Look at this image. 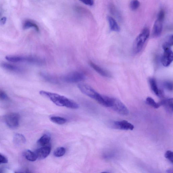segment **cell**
I'll return each mask as SVG.
<instances>
[{"label": "cell", "mask_w": 173, "mask_h": 173, "mask_svg": "<svg viewBox=\"0 0 173 173\" xmlns=\"http://www.w3.org/2000/svg\"><path fill=\"white\" fill-rule=\"evenodd\" d=\"M39 93L43 97L49 99L58 106L73 109L79 108V105L75 101L60 94L43 90L40 91Z\"/></svg>", "instance_id": "cell-1"}, {"label": "cell", "mask_w": 173, "mask_h": 173, "mask_svg": "<svg viewBox=\"0 0 173 173\" xmlns=\"http://www.w3.org/2000/svg\"><path fill=\"white\" fill-rule=\"evenodd\" d=\"M78 86V89L83 93L95 100L100 105L106 107L105 96L101 95L88 85L80 83Z\"/></svg>", "instance_id": "cell-2"}, {"label": "cell", "mask_w": 173, "mask_h": 173, "mask_svg": "<svg viewBox=\"0 0 173 173\" xmlns=\"http://www.w3.org/2000/svg\"><path fill=\"white\" fill-rule=\"evenodd\" d=\"M150 35L149 29L144 28L140 34L136 37L134 42L132 51L134 53L137 54L140 52Z\"/></svg>", "instance_id": "cell-3"}, {"label": "cell", "mask_w": 173, "mask_h": 173, "mask_svg": "<svg viewBox=\"0 0 173 173\" xmlns=\"http://www.w3.org/2000/svg\"><path fill=\"white\" fill-rule=\"evenodd\" d=\"M114 110L121 115H127L129 114V110L126 106L120 100L111 98L110 107Z\"/></svg>", "instance_id": "cell-4"}, {"label": "cell", "mask_w": 173, "mask_h": 173, "mask_svg": "<svg viewBox=\"0 0 173 173\" xmlns=\"http://www.w3.org/2000/svg\"><path fill=\"white\" fill-rule=\"evenodd\" d=\"M86 76L84 74L80 72H74L64 75L62 80L64 82L69 83L80 82L85 80Z\"/></svg>", "instance_id": "cell-5"}, {"label": "cell", "mask_w": 173, "mask_h": 173, "mask_svg": "<svg viewBox=\"0 0 173 173\" xmlns=\"http://www.w3.org/2000/svg\"><path fill=\"white\" fill-rule=\"evenodd\" d=\"M20 116L19 114L11 113H9L5 116V122L9 127L15 129L19 127Z\"/></svg>", "instance_id": "cell-6"}, {"label": "cell", "mask_w": 173, "mask_h": 173, "mask_svg": "<svg viewBox=\"0 0 173 173\" xmlns=\"http://www.w3.org/2000/svg\"><path fill=\"white\" fill-rule=\"evenodd\" d=\"M164 53L161 58V62L165 67L169 66L173 60V53L170 47H162Z\"/></svg>", "instance_id": "cell-7"}, {"label": "cell", "mask_w": 173, "mask_h": 173, "mask_svg": "<svg viewBox=\"0 0 173 173\" xmlns=\"http://www.w3.org/2000/svg\"><path fill=\"white\" fill-rule=\"evenodd\" d=\"M6 59L11 62H27L31 63L34 64L36 62V58L32 57H21L19 56H7Z\"/></svg>", "instance_id": "cell-8"}, {"label": "cell", "mask_w": 173, "mask_h": 173, "mask_svg": "<svg viewBox=\"0 0 173 173\" xmlns=\"http://www.w3.org/2000/svg\"><path fill=\"white\" fill-rule=\"evenodd\" d=\"M113 127L116 129L125 130H132L134 128L133 125L126 120L115 121Z\"/></svg>", "instance_id": "cell-9"}, {"label": "cell", "mask_w": 173, "mask_h": 173, "mask_svg": "<svg viewBox=\"0 0 173 173\" xmlns=\"http://www.w3.org/2000/svg\"><path fill=\"white\" fill-rule=\"evenodd\" d=\"M51 148L50 146L42 147L36 150L35 152L36 155L37 159H43L46 158L50 154Z\"/></svg>", "instance_id": "cell-10"}, {"label": "cell", "mask_w": 173, "mask_h": 173, "mask_svg": "<svg viewBox=\"0 0 173 173\" xmlns=\"http://www.w3.org/2000/svg\"><path fill=\"white\" fill-rule=\"evenodd\" d=\"M163 21L157 19L155 22L152 31L153 37H159L161 34L163 30Z\"/></svg>", "instance_id": "cell-11"}, {"label": "cell", "mask_w": 173, "mask_h": 173, "mask_svg": "<svg viewBox=\"0 0 173 173\" xmlns=\"http://www.w3.org/2000/svg\"><path fill=\"white\" fill-rule=\"evenodd\" d=\"M149 84L152 90L157 96L159 97H162L163 96V93L159 90L156 80L154 78H150L149 80Z\"/></svg>", "instance_id": "cell-12"}, {"label": "cell", "mask_w": 173, "mask_h": 173, "mask_svg": "<svg viewBox=\"0 0 173 173\" xmlns=\"http://www.w3.org/2000/svg\"><path fill=\"white\" fill-rule=\"evenodd\" d=\"M89 64L92 68L100 75L105 77L109 78L111 77L110 74L93 62H90Z\"/></svg>", "instance_id": "cell-13"}, {"label": "cell", "mask_w": 173, "mask_h": 173, "mask_svg": "<svg viewBox=\"0 0 173 173\" xmlns=\"http://www.w3.org/2000/svg\"><path fill=\"white\" fill-rule=\"evenodd\" d=\"M160 106L163 105L166 110L170 114L173 113V98H168L161 101L159 103Z\"/></svg>", "instance_id": "cell-14"}, {"label": "cell", "mask_w": 173, "mask_h": 173, "mask_svg": "<svg viewBox=\"0 0 173 173\" xmlns=\"http://www.w3.org/2000/svg\"><path fill=\"white\" fill-rule=\"evenodd\" d=\"M51 136L50 134L46 133L43 135L37 141V143L42 147H46L50 142Z\"/></svg>", "instance_id": "cell-15"}, {"label": "cell", "mask_w": 173, "mask_h": 173, "mask_svg": "<svg viewBox=\"0 0 173 173\" xmlns=\"http://www.w3.org/2000/svg\"><path fill=\"white\" fill-rule=\"evenodd\" d=\"M107 19L109 23L110 30L112 31L119 32L120 30V26L115 20L113 17L110 16H108Z\"/></svg>", "instance_id": "cell-16"}, {"label": "cell", "mask_w": 173, "mask_h": 173, "mask_svg": "<svg viewBox=\"0 0 173 173\" xmlns=\"http://www.w3.org/2000/svg\"><path fill=\"white\" fill-rule=\"evenodd\" d=\"M1 65L4 68L14 72H21L22 71L21 69L19 67L7 63H2Z\"/></svg>", "instance_id": "cell-17"}, {"label": "cell", "mask_w": 173, "mask_h": 173, "mask_svg": "<svg viewBox=\"0 0 173 173\" xmlns=\"http://www.w3.org/2000/svg\"><path fill=\"white\" fill-rule=\"evenodd\" d=\"M26 140L25 137L22 134H16L13 138V142L15 144L18 145H21L25 143Z\"/></svg>", "instance_id": "cell-18"}, {"label": "cell", "mask_w": 173, "mask_h": 173, "mask_svg": "<svg viewBox=\"0 0 173 173\" xmlns=\"http://www.w3.org/2000/svg\"><path fill=\"white\" fill-rule=\"evenodd\" d=\"M24 155L27 160L30 161H35L37 159L35 152L31 151L30 150H26V151H25Z\"/></svg>", "instance_id": "cell-19"}, {"label": "cell", "mask_w": 173, "mask_h": 173, "mask_svg": "<svg viewBox=\"0 0 173 173\" xmlns=\"http://www.w3.org/2000/svg\"><path fill=\"white\" fill-rule=\"evenodd\" d=\"M50 120L52 122L60 125L64 124L67 122L65 118L59 116L51 117Z\"/></svg>", "instance_id": "cell-20"}, {"label": "cell", "mask_w": 173, "mask_h": 173, "mask_svg": "<svg viewBox=\"0 0 173 173\" xmlns=\"http://www.w3.org/2000/svg\"><path fill=\"white\" fill-rule=\"evenodd\" d=\"M66 153V150L64 147H60L57 148L53 152V155L56 157L63 156Z\"/></svg>", "instance_id": "cell-21"}, {"label": "cell", "mask_w": 173, "mask_h": 173, "mask_svg": "<svg viewBox=\"0 0 173 173\" xmlns=\"http://www.w3.org/2000/svg\"><path fill=\"white\" fill-rule=\"evenodd\" d=\"M34 28L36 31L39 32V29L36 24L34 22L29 21H27L25 22L23 26V28L24 29H28L29 28Z\"/></svg>", "instance_id": "cell-22"}, {"label": "cell", "mask_w": 173, "mask_h": 173, "mask_svg": "<svg viewBox=\"0 0 173 173\" xmlns=\"http://www.w3.org/2000/svg\"><path fill=\"white\" fill-rule=\"evenodd\" d=\"M41 75L42 77L47 81L53 83H56L58 82L57 80L55 78L52 76L48 75V74L42 73Z\"/></svg>", "instance_id": "cell-23"}, {"label": "cell", "mask_w": 173, "mask_h": 173, "mask_svg": "<svg viewBox=\"0 0 173 173\" xmlns=\"http://www.w3.org/2000/svg\"><path fill=\"white\" fill-rule=\"evenodd\" d=\"M146 102L147 104L155 109H158L160 106L159 103H156L153 99L150 97L146 99Z\"/></svg>", "instance_id": "cell-24"}, {"label": "cell", "mask_w": 173, "mask_h": 173, "mask_svg": "<svg viewBox=\"0 0 173 173\" xmlns=\"http://www.w3.org/2000/svg\"><path fill=\"white\" fill-rule=\"evenodd\" d=\"M109 9L112 15L117 18L118 19H121V16L120 13L113 4H110L109 6Z\"/></svg>", "instance_id": "cell-25"}, {"label": "cell", "mask_w": 173, "mask_h": 173, "mask_svg": "<svg viewBox=\"0 0 173 173\" xmlns=\"http://www.w3.org/2000/svg\"><path fill=\"white\" fill-rule=\"evenodd\" d=\"M173 35H170L165 38L162 46L171 47L173 46Z\"/></svg>", "instance_id": "cell-26"}, {"label": "cell", "mask_w": 173, "mask_h": 173, "mask_svg": "<svg viewBox=\"0 0 173 173\" xmlns=\"http://www.w3.org/2000/svg\"><path fill=\"white\" fill-rule=\"evenodd\" d=\"M140 6V2L138 0H132L130 3V8L132 10H136L138 9Z\"/></svg>", "instance_id": "cell-27"}, {"label": "cell", "mask_w": 173, "mask_h": 173, "mask_svg": "<svg viewBox=\"0 0 173 173\" xmlns=\"http://www.w3.org/2000/svg\"><path fill=\"white\" fill-rule=\"evenodd\" d=\"M163 86L167 90L169 91H173V83L170 81H166L163 83Z\"/></svg>", "instance_id": "cell-28"}, {"label": "cell", "mask_w": 173, "mask_h": 173, "mask_svg": "<svg viewBox=\"0 0 173 173\" xmlns=\"http://www.w3.org/2000/svg\"><path fill=\"white\" fill-rule=\"evenodd\" d=\"M165 157L166 159L169 160L172 163L173 162V153L171 150H167L165 153Z\"/></svg>", "instance_id": "cell-29"}, {"label": "cell", "mask_w": 173, "mask_h": 173, "mask_svg": "<svg viewBox=\"0 0 173 173\" xmlns=\"http://www.w3.org/2000/svg\"><path fill=\"white\" fill-rule=\"evenodd\" d=\"M0 100H9L7 94L4 91H0Z\"/></svg>", "instance_id": "cell-30"}, {"label": "cell", "mask_w": 173, "mask_h": 173, "mask_svg": "<svg viewBox=\"0 0 173 173\" xmlns=\"http://www.w3.org/2000/svg\"><path fill=\"white\" fill-rule=\"evenodd\" d=\"M8 162V159L3 154L0 153V164H6Z\"/></svg>", "instance_id": "cell-31"}, {"label": "cell", "mask_w": 173, "mask_h": 173, "mask_svg": "<svg viewBox=\"0 0 173 173\" xmlns=\"http://www.w3.org/2000/svg\"><path fill=\"white\" fill-rule=\"evenodd\" d=\"M165 16V13L164 11L163 10H161L159 11L158 15V18L157 19L159 20H162L164 21V19Z\"/></svg>", "instance_id": "cell-32"}, {"label": "cell", "mask_w": 173, "mask_h": 173, "mask_svg": "<svg viewBox=\"0 0 173 173\" xmlns=\"http://www.w3.org/2000/svg\"><path fill=\"white\" fill-rule=\"evenodd\" d=\"M86 5L93 6L94 3V0H79Z\"/></svg>", "instance_id": "cell-33"}, {"label": "cell", "mask_w": 173, "mask_h": 173, "mask_svg": "<svg viewBox=\"0 0 173 173\" xmlns=\"http://www.w3.org/2000/svg\"><path fill=\"white\" fill-rule=\"evenodd\" d=\"M6 21V18L4 17L2 18L1 20V24L4 25L5 24Z\"/></svg>", "instance_id": "cell-34"}, {"label": "cell", "mask_w": 173, "mask_h": 173, "mask_svg": "<svg viewBox=\"0 0 173 173\" xmlns=\"http://www.w3.org/2000/svg\"><path fill=\"white\" fill-rule=\"evenodd\" d=\"M167 172L168 173H172L173 172V170L172 169H169L167 170Z\"/></svg>", "instance_id": "cell-35"}]
</instances>
